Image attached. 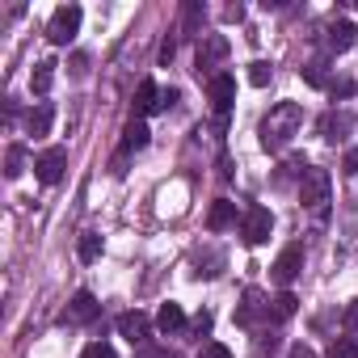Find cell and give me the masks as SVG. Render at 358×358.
<instances>
[{"mask_svg": "<svg viewBox=\"0 0 358 358\" xmlns=\"http://www.w3.org/2000/svg\"><path fill=\"white\" fill-rule=\"evenodd\" d=\"M299 122H303V106H299V101H278V106L262 118V148H270V152L287 148V143L295 139Z\"/></svg>", "mask_w": 358, "mask_h": 358, "instance_id": "obj_1", "label": "cell"}, {"mask_svg": "<svg viewBox=\"0 0 358 358\" xmlns=\"http://www.w3.org/2000/svg\"><path fill=\"white\" fill-rule=\"evenodd\" d=\"M299 203L312 211V215H329V173L324 169H308L303 182H299Z\"/></svg>", "mask_w": 358, "mask_h": 358, "instance_id": "obj_2", "label": "cell"}, {"mask_svg": "<svg viewBox=\"0 0 358 358\" xmlns=\"http://www.w3.org/2000/svg\"><path fill=\"white\" fill-rule=\"evenodd\" d=\"M80 5H59L55 13H51V22H47V38L55 43V47H68L76 34H80Z\"/></svg>", "mask_w": 358, "mask_h": 358, "instance_id": "obj_3", "label": "cell"}, {"mask_svg": "<svg viewBox=\"0 0 358 358\" xmlns=\"http://www.w3.org/2000/svg\"><path fill=\"white\" fill-rule=\"evenodd\" d=\"M207 97H211V110H215L220 122H224L228 110H232V101H236V76H232V72H215V76L207 80Z\"/></svg>", "mask_w": 358, "mask_h": 358, "instance_id": "obj_4", "label": "cell"}, {"mask_svg": "<svg viewBox=\"0 0 358 358\" xmlns=\"http://www.w3.org/2000/svg\"><path fill=\"white\" fill-rule=\"evenodd\" d=\"M270 232H274V215H270L266 207H249L245 220H241V236H245V245H266Z\"/></svg>", "mask_w": 358, "mask_h": 358, "instance_id": "obj_5", "label": "cell"}, {"mask_svg": "<svg viewBox=\"0 0 358 358\" xmlns=\"http://www.w3.org/2000/svg\"><path fill=\"white\" fill-rule=\"evenodd\" d=\"M64 169H68V152L64 148H47L38 160H34V173L43 186H59L64 182Z\"/></svg>", "mask_w": 358, "mask_h": 358, "instance_id": "obj_6", "label": "cell"}, {"mask_svg": "<svg viewBox=\"0 0 358 358\" xmlns=\"http://www.w3.org/2000/svg\"><path fill=\"white\" fill-rule=\"evenodd\" d=\"M299 270H303V249H299V245H287V249L278 253V262L270 266V274H274L278 287H291V282L299 278Z\"/></svg>", "mask_w": 358, "mask_h": 358, "instance_id": "obj_7", "label": "cell"}, {"mask_svg": "<svg viewBox=\"0 0 358 358\" xmlns=\"http://www.w3.org/2000/svg\"><path fill=\"white\" fill-rule=\"evenodd\" d=\"M97 316H101V303H97L93 291H76L72 303H68V312H64L68 324H89V320H97Z\"/></svg>", "mask_w": 358, "mask_h": 358, "instance_id": "obj_8", "label": "cell"}, {"mask_svg": "<svg viewBox=\"0 0 358 358\" xmlns=\"http://www.w3.org/2000/svg\"><path fill=\"white\" fill-rule=\"evenodd\" d=\"M118 333L131 341V345H148V333H152V320L143 312H122L118 316Z\"/></svg>", "mask_w": 358, "mask_h": 358, "instance_id": "obj_9", "label": "cell"}, {"mask_svg": "<svg viewBox=\"0 0 358 358\" xmlns=\"http://www.w3.org/2000/svg\"><path fill=\"white\" fill-rule=\"evenodd\" d=\"M354 43H358V26H354V22H345V17H341V22H333V26H329V38H324V47H329L333 55H345Z\"/></svg>", "mask_w": 358, "mask_h": 358, "instance_id": "obj_10", "label": "cell"}, {"mask_svg": "<svg viewBox=\"0 0 358 358\" xmlns=\"http://www.w3.org/2000/svg\"><path fill=\"white\" fill-rule=\"evenodd\" d=\"M257 316H266V320H270V303H266V295H262L257 287H249V291H245V303L236 308V324H245V329H249Z\"/></svg>", "mask_w": 358, "mask_h": 358, "instance_id": "obj_11", "label": "cell"}, {"mask_svg": "<svg viewBox=\"0 0 358 358\" xmlns=\"http://www.w3.org/2000/svg\"><path fill=\"white\" fill-rule=\"evenodd\" d=\"M224 55H228V38L207 34V38H203V47H199V76H203V72H211Z\"/></svg>", "mask_w": 358, "mask_h": 358, "instance_id": "obj_12", "label": "cell"}, {"mask_svg": "<svg viewBox=\"0 0 358 358\" xmlns=\"http://www.w3.org/2000/svg\"><path fill=\"white\" fill-rule=\"evenodd\" d=\"M51 122H55V106H51V101H38V106L26 114V131H30L34 139L51 135Z\"/></svg>", "mask_w": 358, "mask_h": 358, "instance_id": "obj_13", "label": "cell"}, {"mask_svg": "<svg viewBox=\"0 0 358 358\" xmlns=\"http://www.w3.org/2000/svg\"><path fill=\"white\" fill-rule=\"evenodd\" d=\"M135 110H139V114H156V110H169V106H164V93H160L152 80H143V85L135 89Z\"/></svg>", "mask_w": 358, "mask_h": 358, "instance_id": "obj_14", "label": "cell"}, {"mask_svg": "<svg viewBox=\"0 0 358 358\" xmlns=\"http://www.w3.org/2000/svg\"><path fill=\"white\" fill-rule=\"evenodd\" d=\"M156 329H160V333H182V329H186V312H182V303H160V312H156Z\"/></svg>", "mask_w": 358, "mask_h": 358, "instance_id": "obj_15", "label": "cell"}, {"mask_svg": "<svg viewBox=\"0 0 358 358\" xmlns=\"http://www.w3.org/2000/svg\"><path fill=\"white\" fill-rule=\"evenodd\" d=\"M232 224H236V203H228V199L211 203V211H207V228H211V232H224V228H232Z\"/></svg>", "mask_w": 358, "mask_h": 358, "instance_id": "obj_16", "label": "cell"}, {"mask_svg": "<svg viewBox=\"0 0 358 358\" xmlns=\"http://www.w3.org/2000/svg\"><path fill=\"white\" fill-rule=\"evenodd\" d=\"M148 122L143 118H131L127 127H122V152H139V148H148Z\"/></svg>", "mask_w": 358, "mask_h": 358, "instance_id": "obj_17", "label": "cell"}, {"mask_svg": "<svg viewBox=\"0 0 358 358\" xmlns=\"http://www.w3.org/2000/svg\"><path fill=\"white\" fill-rule=\"evenodd\" d=\"M51 85H55V64H51V59L34 64V72H30V89H34L38 97H47V93H51Z\"/></svg>", "mask_w": 358, "mask_h": 358, "instance_id": "obj_18", "label": "cell"}, {"mask_svg": "<svg viewBox=\"0 0 358 358\" xmlns=\"http://www.w3.org/2000/svg\"><path fill=\"white\" fill-rule=\"evenodd\" d=\"M295 312H299V299H295L291 291H282V295H274V299H270V320H274V324L291 320Z\"/></svg>", "mask_w": 358, "mask_h": 358, "instance_id": "obj_19", "label": "cell"}, {"mask_svg": "<svg viewBox=\"0 0 358 358\" xmlns=\"http://www.w3.org/2000/svg\"><path fill=\"white\" fill-rule=\"evenodd\" d=\"M76 257H80V262H97V257H101V236H97V232H80Z\"/></svg>", "mask_w": 358, "mask_h": 358, "instance_id": "obj_20", "label": "cell"}, {"mask_svg": "<svg viewBox=\"0 0 358 358\" xmlns=\"http://www.w3.org/2000/svg\"><path fill=\"white\" fill-rule=\"evenodd\" d=\"M22 173H26V148H22V143H13V148L5 152V177L13 182V177H22Z\"/></svg>", "mask_w": 358, "mask_h": 358, "instance_id": "obj_21", "label": "cell"}, {"mask_svg": "<svg viewBox=\"0 0 358 358\" xmlns=\"http://www.w3.org/2000/svg\"><path fill=\"white\" fill-rule=\"evenodd\" d=\"M303 80H308L312 89H324V85H329V64H324V59L303 64Z\"/></svg>", "mask_w": 358, "mask_h": 358, "instance_id": "obj_22", "label": "cell"}, {"mask_svg": "<svg viewBox=\"0 0 358 358\" xmlns=\"http://www.w3.org/2000/svg\"><path fill=\"white\" fill-rule=\"evenodd\" d=\"M324 358H358V337H337Z\"/></svg>", "mask_w": 358, "mask_h": 358, "instance_id": "obj_23", "label": "cell"}, {"mask_svg": "<svg viewBox=\"0 0 358 358\" xmlns=\"http://www.w3.org/2000/svg\"><path fill=\"white\" fill-rule=\"evenodd\" d=\"M270 76H274V68H270L266 59H257V64H249V85H257V89H266V85H270Z\"/></svg>", "mask_w": 358, "mask_h": 358, "instance_id": "obj_24", "label": "cell"}, {"mask_svg": "<svg viewBox=\"0 0 358 358\" xmlns=\"http://www.w3.org/2000/svg\"><path fill=\"white\" fill-rule=\"evenodd\" d=\"M199 22H203V5H194V0H190V5L182 9V30H186V34H194V30H199Z\"/></svg>", "mask_w": 358, "mask_h": 358, "instance_id": "obj_25", "label": "cell"}, {"mask_svg": "<svg viewBox=\"0 0 358 358\" xmlns=\"http://www.w3.org/2000/svg\"><path fill=\"white\" fill-rule=\"evenodd\" d=\"M80 358H118V354H114V345H106V341H89V345L80 350Z\"/></svg>", "mask_w": 358, "mask_h": 358, "instance_id": "obj_26", "label": "cell"}, {"mask_svg": "<svg viewBox=\"0 0 358 358\" xmlns=\"http://www.w3.org/2000/svg\"><path fill=\"white\" fill-rule=\"evenodd\" d=\"M199 358H232V350H228L224 341H203V350H199Z\"/></svg>", "mask_w": 358, "mask_h": 358, "instance_id": "obj_27", "label": "cell"}, {"mask_svg": "<svg viewBox=\"0 0 358 358\" xmlns=\"http://www.w3.org/2000/svg\"><path fill=\"white\" fill-rule=\"evenodd\" d=\"M211 324H215V316H211V312H199V316L190 320V333H199V337H207V333H211Z\"/></svg>", "mask_w": 358, "mask_h": 358, "instance_id": "obj_28", "label": "cell"}, {"mask_svg": "<svg viewBox=\"0 0 358 358\" xmlns=\"http://www.w3.org/2000/svg\"><path fill=\"white\" fill-rule=\"evenodd\" d=\"M341 173H345V177H354V173H358V148H350V152H345V160H341Z\"/></svg>", "mask_w": 358, "mask_h": 358, "instance_id": "obj_29", "label": "cell"}, {"mask_svg": "<svg viewBox=\"0 0 358 358\" xmlns=\"http://www.w3.org/2000/svg\"><path fill=\"white\" fill-rule=\"evenodd\" d=\"M345 329H350V337H358V299L345 308Z\"/></svg>", "mask_w": 358, "mask_h": 358, "instance_id": "obj_30", "label": "cell"}, {"mask_svg": "<svg viewBox=\"0 0 358 358\" xmlns=\"http://www.w3.org/2000/svg\"><path fill=\"white\" fill-rule=\"evenodd\" d=\"M173 55H177V43H173V38H164V43H160V64L169 68V64H173Z\"/></svg>", "mask_w": 358, "mask_h": 358, "instance_id": "obj_31", "label": "cell"}, {"mask_svg": "<svg viewBox=\"0 0 358 358\" xmlns=\"http://www.w3.org/2000/svg\"><path fill=\"white\" fill-rule=\"evenodd\" d=\"M291 358H316V354H312L308 345H291Z\"/></svg>", "mask_w": 358, "mask_h": 358, "instance_id": "obj_32", "label": "cell"}, {"mask_svg": "<svg viewBox=\"0 0 358 358\" xmlns=\"http://www.w3.org/2000/svg\"><path fill=\"white\" fill-rule=\"evenodd\" d=\"M139 358H169V354H156V350H148V354H139Z\"/></svg>", "mask_w": 358, "mask_h": 358, "instance_id": "obj_33", "label": "cell"}]
</instances>
